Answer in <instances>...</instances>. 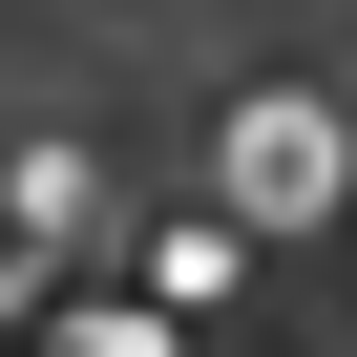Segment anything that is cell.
I'll return each instance as SVG.
<instances>
[{
	"instance_id": "obj_3",
	"label": "cell",
	"mask_w": 357,
	"mask_h": 357,
	"mask_svg": "<svg viewBox=\"0 0 357 357\" xmlns=\"http://www.w3.org/2000/svg\"><path fill=\"white\" fill-rule=\"evenodd\" d=\"M126 252H147V315H168V336H190V315H231V294H252V252H231L211 211H168V231H126Z\"/></svg>"
},
{
	"instance_id": "obj_2",
	"label": "cell",
	"mask_w": 357,
	"mask_h": 357,
	"mask_svg": "<svg viewBox=\"0 0 357 357\" xmlns=\"http://www.w3.org/2000/svg\"><path fill=\"white\" fill-rule=\"evenodd\" d=\"M0 231H22V273H105V147L22 126L0 147Z\"/></svg>"
},
{
	"instance_id": "obj_1",
	"label": "cell",
	"mask_w": 357,
	"mask_h": 357,
	"mask_svg": "<svg viewBox=\"0 0 357 357\" xmlns=\"http://www.w3.org/2000/svg\"><path fill=\"white\" fill-rule=\"evenodd\" d=\"M357 211V126L315 105V84H231L211 105V231L231 252H294V231H336Z\"/></svg>"
},
{
	"instance_id": "obj_4",
	"label": "cell",
	"mask_w": 357,
	"mask_h": 357,
	"mask_svg": "<svg viewBox=\"0 0 357 357\" xmlns=\"http://www.w3.org/2000/svg\"><path fill=\"white\" fill-rule=\"evenodd\" d=\"M43 336H63V357H190L147 294H105V273H63V294H43Z\"/></svg>"
}]
</instances>
